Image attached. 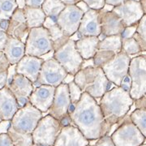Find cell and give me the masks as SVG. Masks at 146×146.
I'll return each mask as SVG.
<instances>
[{
    "instance_id": "obj_1",
    "label": "cell",
    "mask_w": 146,
    "mask_h": 146,
    "mask_svg": "<svg viewBox=\"0 0 146 146\" xmlns=\"http://www.w3.org/2000/svg\"><path fill=\"white\" fill-rule=\"evenodd\" d=\"M68 115L73 125L88 141L98 140L109 133L110 127L105 121L97 100L83 93L76 105H72Z\"/></svg>"
},
{
    "instance_id": "obj_2",
    "label": "cell",
    "mask_w": 146,
    "mask_h": 146,
    "mask_svg": "<svg viewBox=\"0 0 146 146\" xmlns=\"http://www.w3.org/2000/svg\"><path fill=\"white\" fill-rule=\"evenodd\" d=\"M133 103L134 100L128 92L120 87H115L105 93L100 98L98 105L105 121L111 127L128 114Z\"/></svg>"
},
{
    "instance_id": "obj_3",
    "label": "cell",
    "mask_w": 146,
    "mask_h": 146,
    "mask_svg": "<svg viewBox=\"0 0 146 146\" xmlns=\"http://www.w3.org/2000/svg\"><path fill=\"white\" fill-rule=\"evenodd\" d=\"M74 82L82 93L88 94L96 100L100 99L110 90L111 85L102 69L98 66L80 69L74 76Z\"/></svg>"
},
{
    "instance_id": "obj_4",
    "label": "cell",
    "mask_w": 146,
    "mask_h": 146,
    "mask_svg": "<svg viewBox=\"0 0 146 146\" xmlns=\"http://www.w3.org/2000/svg\"><path fill=\"white\" fill-rule=\"evenodd\" d=\"M63 126L50 115L43 116L32 132L34 146H54Z\"/></svg>"
},
{
    "instance_id": "obj_5",
    "label": "cell",
    "mask_w": 146,
    "mask_h": 146,
    "mask_svg": "<svg viewBox=\"0 0 146 146\" xmlns=\"http://www.w3.org/2000/svg\"><path fill=\"white\" fill-rule=\"evenodd\" d=\"M131 80L129 91L131 98L138 99L146 94V57L145 54L131 58L128 73Z\"/></svg>"
},
{
    "instance_id": "obj_6",
    "label": "cell",
    "mask_w": 146,
    "mask_h": 146,
    "mask_svg": "<svg viewBox=\"0 0 146 146\" xmlns=\"http://www.w3.org/2000/svg\"><path fill=\"white\" fill-rule=\"evenodd\" d=\"M118 124L119 127L110 136L115 146H140L145 142V136L131 123L127 115Z\"/></svg>"
},
{
    "instance_id": "obj_7",
    "label": "cell",
    "mask_w": 146,
    "mask_h": 146,
    "mask_svg": "<svg viewBox=\"0 0 146 146\" xmlns=\"http://www.w3.org/2000/svg\"><path fill=\"white\" fill-rule=\"evenodd\" d=\"M42 117L43 113L28 102L24 106L19 108L12 117L11 127L21 133L32 134Z\"/></svg>"
},
{
    "instance_id": "obj_8",
    "label": "cell",
    "mask_w": 146,
    "mask_h": 146,
    "mask_svg": "<svg viewBox=\"0 0 146 146\" xmlns=\"http://www.w3.org/2000/svg\"><path fill=\"white\" fill-rule=\"evenodd\" d=\"M25 55L40 58L53 50L51 39L43 27L29 29L25 42Z\"/></svg>"
},
{
    "instance_id": "obj_9",
    "label": "cell",
    "mask_w": 146,
    "mask_h": 146,
    "mask_svg": "<svg viewBox=\"0 0 146 146\" xmlns=\"http://www.w3.org/2000/svg\"><path fill=\"white\" fill-rule=\"evenodd\" d=\"M53 58L65 69L68 74L75 76L81 69L83 58L76 48L75 42L71 39L63 46L54 51Z\"/></svg>"
},
{
    "instance_id": "obj_10",
    "label": "cell",
    "mask_w": 146,
    "mask_h": 146,
    "mask_svg": "<svg viewBox=\"0 0 146 146\" xmlns=\"http://www.w3.org/2000/svg\"><path fill=\"white\" fill-rule=\"evenodd\" d=\"M131 58L121 51L105 63L101 68L102 69L107 80L115 87H119L122 80L128 73Z\"/></svg>"
},
{
    "instance_id": "obj_11",
    "label": "cell",
    "mask_w": 146,
    "mask_h": 146,
    "mask_svg": "<svg viewBox=\"0 0 146 146\" xmlns=\"http://www.w3.org/2000/svg\"><path fill=\"white\" fill-rule=\"evenodd\" d=\"M68 72L54 58H49L43 61L38 78L33 84L34 88L41 84L57 87L63 82Z\"/></svg>"
},
{
    "instance_id": "obj_12",
    "label": "cell",
    "mask_w": 146,
    "mask_h": 146,
    "mask_svg": "<svg viewBox=\"0 0 146 146\" xmlns=\"http://www.w3.org/2000/svg\"><path fill=\"white\" fill-rule=\"evenodd\" d=\"M121 51L122 37L120 35L105 36L98 42V50L93 58L95 66L101 68Z\"/></svg>"
},
{
    "instance_id": "obj_13",
    "label": "cell",
    "mask_w": 146,
    "mask_h": 146,
    "mask_svg": "<svg viewBox=\"0 0 146 146\" xmlns=\"http://www.w3.org/2000/svg\"><path fill=\"white\" fill-rule=\"evenodd\" d=\"M83 15V11L75 4L66 5L57 17L56 23L64 34L70 37L78 30Z\"/></svg>"
},
{
    "instance_id": "obj_14",
    "label": "cell",
    "mask_w": 146,
    "mask_h": 146,
    "mask_svg": "<svg viewBox=\"0 0 146 146\" xmlns=\"http://www.w3.org/2000/svg\"><path fill=\"white\" fill-rule=\"evenodd\" d=\"M71 106L68 84L62 83L55 88L52 105L47 112L55 119L61 121L68 116Z\"/></svg>"
},
{
    "instance_id": "obj_15",
    "label": "cell",
    "mask_w": 146,
    "mask_h": 146,
    "mask_svg": "<svg viewBox=\"0 0 146 146\" xmlns=\"http://www.w3.org/2000/svg\"><path fill=\"white\" fill-rule=\"evenodd\" d=\"M6 86L14 95L20 108L29 102V98L34 89L33 84L29 80L16 72L12 78L7 82Z\"/></svg>"
},
{
    "instance_id": "obj_16",
    "label": "cell",
    "mask_w": 146,
    "mask_h": 146,
    "mask_svg": "<svg viewBox=\"0 0 146 146\" xmlns=\"http://www.w3.org/2000/svg\"><path fill=\"white\" fill-rule=\"evenodd\" d=\"M112 11L122 21L125 27L137 25L145 15L140 3L134 0H127L120 5L114 7Z\"/></svg>"
},
{
    "instance_id": "obj_17",
    "label": "cell",
    "mask_w": 146,
    "mask_h": 146,
    "mask_svg": "<svg viewBox=\"0 0 146 146\" xmlns=\"http://www.w3.org/2000/svg\"><path fill=\"white\" fill-rule=\"evenodd\" d=\"M55 87L41 84L35 87L29 98V102L42 113H46L52 105Z\"/></svg>"
},
{
    "instance_id": "obj_18",
    "label": "cell",
    "mask_w": 146,
    "mask_h": 146,
    "mask_svg": "<svg viewBox=\"0 0 146 146\" xmlns=\"http://www.w3.org/2000/svg\"><path fill=\"white\" fill-rule=\"evenodd\" d=\"M88 141L73 124L63 126L54 141V146H87Z\"/></svg>"
},
{
    "instance_id": "obj_19",
    "label": "cell",
    "mask_w": 146,
    "mask_h": 146,
    "mask_svg": "<svg viewBox=\"0 0 146 146\" xmlns=\"http://www.w3.org/2000/svg\"><path fill=\"white\" fill-rule=\"evenodd\" d=\"M29 32V29L27 25L24 11L17 8L8 21L7 34L25 43Z\"/></svg>"
},
{
    "instance_id": "obj_20",
    "label": "cell",
    "mask_w": 146,
    "mask_h": 146,
    "mask_svg": "<svg viewBox=\"0 0 146 146\" xmlns=\"http://www.w3.org/2000/svg\"><path fill=\"white\" fill-rule=\"evenodd\" d=\"M77 33L81 36H99L101 34L99 11L89 9L84 13Z\"/></svg>"
},
{
    "instance_id": "obj_21",
    "label": "cell",
    "mask_w": 146,
    "mask_h": 146,
    "mask_svg": "<svg viewBox=\"0 0 146 146\" xmlns=\"http://www.w3.org/2000/svg\"><path fill=\"white\" fill-rule=\"evenodd\" d=\"M43 60L41 58L25 55L16 64V72L24 76L32 83L37 80Z\"/></svg>"
},
{
    "instance_id": "obj_22",
    "label": "cell",
    "mask_w": 146,
    "mask_h": 146,
    "mask_svg": "<svg viewBox=\"0 0 146 146\" xmlns=\"http://www.w3.org/2000/svg\"><path fill=\"white\" fill-rule=\"evenodd\" d=\"M101 35L103 36L121 35L125 26L113 11L104 12L99 10Z\"/></svg>"
},
{
    "instance_id": "obj_23",
    "label": "cell",
    "mask_w": 146,
    "mask_h": 146,
    "mask_svg": "<svg viewBox=\"0 0 146 146\" xmlns=\"http://www.w3.org/2000/svg\"><path fill=\"white\" fill-rule=\"evenodd\" d=\"M20 107L14 95L7 86L0 89V117L2 120H11Z\"/></svg>"
},
{
    "instance_id": "obj_24",
    "label": "cell",
    "mask_w": 146,
    "mask_h": 146,
    "mask_svg": "<svg viewBox=\"0 0 146 146\" xmlns=\"http://www.w3.org/2000/svg\"><path fill=\"white\" fill-rule=\"evenodd\" d=\"M3 52L10 65H16L25 55V44L16 38L8 36Z\"/></svg>"
},
{
    "instance_id": "obj_25",
    "label": "cell",
    "mask_w": 146,
    "mask_h": 146,
    "mask_svg": "<svg viewBox=\"0 0 146 146\" xmlns=\"http://www.w3.org/2000/svg\"><path fill=\"white\" fill-rule=\"evenodd\" d=\"M43 28L48 31L53 45V51L57 50L69 40V36L64 34L62 29L57 25L56 21L46 17L43 23Z\"/></svg>"
},
{
    "instance_id": "obj_26",
    "label": "cell",
    "mask_w": 146,
    "mask_h": 146,
    "mask_svg": "<svg viewBox=\"0 0 146 146\" xmlns=\"http://www.w3.org/2000/svg\"><path fill=\"white\" fill-rule=\"evenodd\" d=\"M99 38L98 36H82L75 42L76 48L83 59L93 58L98 50Z\"/></svg>"
},
{
    "instance_id": "obj_27",
    "label": "cell",
    "mask_w": 146,
    "mask_h": 146,
    "mask_svg": "<svg viewBox=\"0 0 146 146\" xmlns=\"http://www.w3.org/2000/svg\"><path fill=\"white\" fill-rule=\"evenodd\" d=\"M23 11L27 25L29 29L42 27L46 16L44 14L42 7H30L26 6Z\"/></svg>"
},
{
    "instance_id": "obj_28",
    "label": "cell",
    "mask_w": 146,
    "mask_h": 146,
    "mask_svg": "<svg viewBox=\"0 0 146 146\" xmlns=\"http://www.w3.org/2000/svg\"><path fill=\"white\" fill-rule=\"evenodd\" d=\"M64 4L61 0H45L42 3V9L46 17L56 21L58 15L65 8Z\"/></svg>"
},
{
    "instance_id": "obj_29",
    "label": "cell",
    "mask_w": 146,
    "mask_h": 146,
    "mask_svg": "<svg viewBox=\"0 0 146 146\" xmlns=\"http://www.w3.org/2000/svg\"><path fill=\"white\" fill-rule=\"evenodd\" d=\"M7 134L11 138L14 146H34L32 134L21 133L16 131L11 126Z\"/></svg>"
},
{
    "instance_id": "obj_30",
    "label": "cell",
    "mask_w": 146,
    "mask_h": 146,
    "mask_svg": "<svg viewBox=\"0 0 146 146\" xmlns=\"http://www.w3.org/2000/svg\"><path fill=\"white\" fill-rule=\"evenodd\" d=\"M129 117L131 123L146 137V109H136Z\"/></svg>"
},
{
    "instance_id": "obj_31",
    "label": "cell",
    "mask_w": 146,
    "mask_h": 146,
    "mask_svg": "<svg viewBox=\"0 0 146 146\" xmlns=\"http://www.w3.org/2000/svg\"><path fill=\"white\" fill-rule=\"evenodd\" d=\"M122 51L127 54L131 58H132L135 55L138 56L141 54H145V53L141 52L138 43L133 37L122 38Z\"/></svg>"
},
{
    "instance_id": "obj_32",
    "label": "cell",
    "mask_w": 146,
    "mask_h": 146,
    "mask_svg": "<svg viewBox=\"0 0 146 146\" xmlns=\"http://www.w3.org/2000/svg\"><path fill=\"white\" fill-rule=\"evenodd\" d=\"M16 9L17 5L15 0H0V22L9 21Z\"/></svg>"
},
{
    "instance_id": "obj_33",
    "label": "cell",
    "mask_w": 146,
    "mask_h": 146,
    "mask_svg": "<svg viewBox=\"0 0 146 146\" xmlns=\"http://www.w3.org/2000/svg\"><path fill=\"white\" fill-rule=\"evenodd\" d=\"M10 64L3 52H0V89L5 87L7 80V72Z\"/></svg>"
},
{
    "instance_id": "obj_34",
    "label": "cell",
    "mask_w": 146,
    "mask_h": 146,
    "mask_svg": "<svg viewBox=\"0 0 146 146\" xmlns=\"http://www.w3.org/2000/svg\"><path fill=\"white\" fill-rule=\"evenodd\" d=\"M68 86L71 103L72 105H76L80 101V97L83 93H82L81 89L79 88L78 85L74 82V80L68 84Z\"/></svg>"
},
{
    "instance_id": "obj_35",
    "label": "cell",
    "mask_w": 146,
    "mask_h": 146,
    "mask_svg": "<svg viewBox=\"0 0 146 146\" xmlns=\"http://www.w3.org/2000/svg\"><path fill=\"white\" fill-rule=\"evenodd\" d=\"M136 33L144 40H146V15L143 16L136 25Z\"/></svg>"
},
{
    "instance_id": "obj_36",
    "label": "cell",
    "mask_w": 146,
    "mask_h": 146,
    "mask_svg": "<svg viewBox=\"0 0 146 146\" xmlns=\"http://www.w3.org/2000/svg\"><path fill=\"white\" fill-rule=\"evenodd\" d=\"M82 1L88 5L89 9H93V10H101L106 4L105 0H82Z\"/></svg>"
},
{
    "instance_id": "obj_37",
    "label": "cell",
    "mask_w": 146,
    "mask_h": 146,
    "mask_svg": "<svg viewBox=\"0 0 146 146\" xmlns=\"http://www.w3.org/2000/svg\"><path fill=\"white\" fill-rule=\"evenodd\" d=\"M93 146H115L110 136H104L99 138Z\"/></svg>"
},
{
    "instance_id": "obj_38",
    "label": "cell",
    "mask_w": 146,
    "mask_h": 146,
    "mask_svg": "<svg viewBox=\"0 0 146 146\" xmlns=\"http://www.w3.org/2000/svg\"><path fill=\"white\" fill-rule=\"evenodd\" d=\"M136 25H131V26L125 27L124 30L123 31L122 34L120 35L122 38H131L136 33Z\"/></svg>"
},
{
    "instance_id": "obj_39",
    "label": "cell",
    "mask_w": 146,
    "mask_h": 146,
    "mask_svg": "<svg viewBox=\"0 0 146 146\" xmlns=\"http://www.w3.org/2000/svg\"><path fill=\"white\" fill-rule=\"evenodd\" d=\"M7 39H8V36L6 31L0 29V52L3 51Z\"/></svg>"
},
{
    "instance_id": "obj_40",
    "label": "cell",
    "mask_w": 146,
    "mask_h": 146,
    "mask_svg": "<svg viewBox=\"0 0 146 146\" xmlns=\"http://www.w3.org/2000/svg\"><path fill=\"white\" fill-rule=\"evenodd\" d=\"M135 40H136V42L138 43V45H139V46L141 48V52H144L145 53L146 51V40H144L141 36H139L137 33H135L133 36H132Z\"/></svg>"
},
{
    "instance_id": "obj_41",
    "label": "cell",
    "mask_w": 146,
    "mask_h": 146,
    "mask_svg": "<svg viewBox=\"0 0 146 146\" xmlns=\"http://www.w3.org/2000/svg\"><path fill=\"white\" fill-rule=\"evenodd\" d=\"M0 146H14L11 138L7 134L0 135Z\"/></svg>"
},
{
    "instance_id": "obj_42",
    "label": "cell",
    "mask_w": 146,
    "mask_h": 146,
    "mask_svg": "<svg viewBox=\"0 0 146 146\" xmlns=\"http://www.w3.org/2000/svg\"><path fill=\"white\" fill-rule=\"evenodd\" d=\"M136 109H146V96H143L138 99L134 100V103Z\"/></svg>"
},
{
    "instance_id": "obj_43",
    "label": "cell",
    "mask_w": 146,
    "mask_h": 146,
    "mask_svg": "<svg viewBox=\"0 0 146 146\" xmlns=\"http://www.w3.org/2000/svg\"><path fill=\"white\" fill-rule=\"evenodd\" d=\"M11 126V120H2L0 122V135L7 134Z\"/></svg>"
},
{
    "instance_id": "obj_44",
    "label": "cell",
    "mask_w": 146,
    "mask_h": 146,
    "mask_svg": "<svg viewBox=\"0 0 146 146\" xmlns=\"http://www.w3.org/2000/svg\"><path fill=\"white\" fill-rule=\"evenodd\" d=\"M119 87L120 88H122L123 89H124V90L127 91V92H128V93H129V91H130V88H131V80L128 75H127L125 77L123 78V80H122V82H121V84H120Z\"/></svg>"
},
{
    "instance_id": "obj_45",
    "label": "cell",
    "mask_w": 146,
    "mask_h": 146,
    "mask_svg": "<svg viewBox=\"0 0 146 146\" xmlns=\"http://www.w3.org/2000/svg\"><path fill=\"white\" fill-rule=\"evenodd\" d=\"M45 0H25L27 7H42Z\"/></svg>"
},
{
    "instance_id": "obj_46",
    "label": "cell",
    "mask_w": 146,
    "mask_h": 146,
    "mask_svg": "<svg viewBox=\"0 0 146 146\" xmlns=\"http://www.w3.org/2000/svg\"><path fill=\"white\" fill-rule=\"evenodd\" d=\"M95 63H94V58H89V59H83V62L81 64V69L86 68H91L94 67Z\"/></svg>"
},
{
    "instance_id": "obj_47",
    "label": "cell",
    "mask_w": 146,
    "mask_h": 146,
    "mask_svg": "<svg viewBox=\"0 0 146 146\" xmlns=\"http://www.w3.org/2000/svg\"><path fill=\"white\" fill-rule=\"evenodd\" d=\"M75 5L80 10L82 11L84 13H85L86 11H88L89 10V7H88V5L84 2H83V1H80L78 3H75Z\"/></svg>"
},
{
    "instance_id": "obj_48",
    "label": "cell",
    "mask_w": 146,
    "mask_h": 146,
    "mask_svg": "<svg viewBox=\"0 0 146 146\" xmlns=\"http://www.w3.org/2000/svg\"><path fill=\"white\" fill-rule=\"evenodd\" d=\"M127 0H105V3L108 5L116 7V6L120 5L121 3L126 2Z\"/></svg>"
},
{
    "instance_id": "obj_49",
    "label": "cell",
    "mask_w": 146,
    "mask_h": 146,
    "mask_svg": "<svg viewBox=\"0 0 146 146\" xmlns=\"http://www.w3.org/2000/svg\"><path fill=\"white\" fill-rule=\"evenodd\" d=\"M16 5H17V8L18 9H21L23 10L25 7H26V3L25 0H15Z\"/></svg>"
},
{
    "instance_id": "obj_50",
    "label": "cell",
    "mask_w": 146,
    "mask_h": 146,
    "mask_svg": "<svg viewBox=\"0 0 146 146\" xmlns=\"http://www.w3.org/2000/svg\"><path fill=\"white\" fill-rule=\"evenodd\" d=\"M74 80V76L73 75H71V74H68L67 76L65 77V79L63 80V84H69L70 82H72Z\"/></svg>"
},
{
    "instance_id": "obj_51",
    "label": "cell",
    "mask_w": 146,
    "mask_h": 146,
    "mask_svg": "<svg viewBox=\"0 0 146 146\" xmlns=\"http://www.w3.org/2000/svg\"><path fill=\"white\" fill-rule=\"evenodd\" d=\"M113 8H114L113 6L108 5V4H105L104 7H102V9H101V11H104V12H108V11H112Z\"/></svg>"
},
{
    "instance_id": "obj_52",
    "label": "cell",
    "mask_w": 146,
    "mask_h": 146,
    "mask_svg": "<svg viewBox=\"0 0 146 146\" xmlns=\"http://www.w3.org/2000/svg\"><path fill=\"white\" fill-rule=\"evenodd\" d=\"M139 3L141 4L143 11L145 12V14H146V0H141Z\"/></svg>"
},
{
    "instance_id": "obj_53",
    "label": "cell",
    "mask_w": 146,
    "mask_h": 146,
    "mask_svg": "<svg viewBox=\"0 0 146 146\" xmlns=\"http://www.w3.org/2000/svg\"><path fill=\"white\" fill-rule=\"evenodd\" d=\"M64 4L66 5H71V4H75V0H61Z\"/></svg>"
},
{
    "instance_id": "obj_54",
    "label": "cell",
    "mask_w": 146,
    "mask_h": 146,
    "mask_svg": "<svg viewBox=\"0 0 146 146\" xmlns=\"http://www.w3.org/2000/svg\"><path fill=\"white\" fill-rule=\"evenodd\" d=\"M80 1H82V0H75V3H78Z\"/></svg>"
},
{
    "instance_id": "obj_55",
    "label": "cell",
    "mask_w": 146,
    "mask_h": 146,
    "mask_svg": "<svg viewBox=\"0 0 146 146\" xmlns=\"http://www.w3.org/2000/svg\"><path fill=\"white\" fill-rule=\"evenodd\" d=\"M140 146H146L145 142V143H143V144H142V145H140Z\"/></svg>"
},
{
    "instance_id": "obj_56",
    "label": "cell",
    "mask_w": 146,
    "mask_h": 146,
    "mask_svg": "<svg viewBox=\"0 0 146 146\" xmlns=\"http://www.w3.org/2000/svg\"><path fill=\"white\" fill-rule=\"evenodd\" d=\"M134 1H136V2H140L141 0H134Z\"/></svg>"
},
{
    "instance_id": "obj_57",
    "label": "cell",
    "mask_w": 146,
    "mask_h": 146,
    "mask_svg": "<svg viewBox=\"0 0 146 146\" xmlns=\"http://www.w3.org/2000/svg\"><path fill=\"white\" fill-rule=\"evenodd\" d=\"M1 121H2V119H1V117H0V122H1Z\"/></svg>"
},
{
    "instance_id": "obj_58",
    "label": "cell",
    "mask_w": 146,
    "mask_h": 146,
    "mask_svg": "<svg viewBox=\"0 0 146 146\" xmlns=\"http://www.w3.org/2000/svg\"><path fill=\"white\" fill-rule=\"evenodd\" d=\"M87 146H93V145H87Z\"/></svg>"
}]
</instances>
